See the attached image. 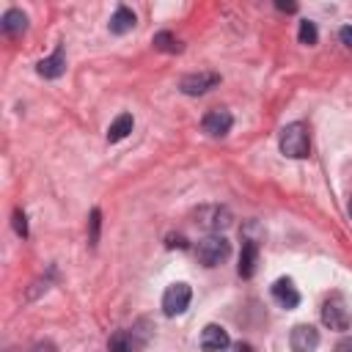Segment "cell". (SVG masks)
<instances>
[{
	"label": "cell",
	"instance_id": "obj_20",
	"mask_svg": "<svg viewBox=\"0 0 352 352\" xmlns=\"http://www.w3.org/2000/svg\"><path fill=\"white\" fill-rule=\"evenodd\" d=\"M30 352H55V344H50V341H38Z\"/></svg>",
	"mask_w": 352,
	"mask_h": 352
},
{
	"label": "cell",
	"instance_id": "obj_25",
	"mask_svg": "<svg viewBox=\"0 0 352 352\" xmlns=\"http://www.w3.org/2000/svg\"><path fill=\"white\" fill-rule=\"evenodd\" d=\"M349 217H352V198H349Z\"/></svg>",
	"mask_w": 352,
	"mask_h": 352
},
{
	"label": "cell",
	"instance_id": "obj_18",
	"mask_svg": "<svg viewBox=\"0 0 352 352\" xmlns=\"http://www.w3.org/2000/svg\"><path fill=\"white\" fill-rule=\"evenodd\" d=\"M99 217H102L99 209H94V212H91V245L99 242Z\"/></svg>",
	"mask_w": 352,
	"mask_h": 352
},
{
	"label": "cell",
	"instance_id": "obj_11",
	"mask_svg": "<svg viewBox=\"0 0 352 352\" xmlns=\"http://www.w3.org/2000/svg\"><path fill=\"white\" fill-rule=\"evenodd\" d=\"M256 264H258V245L256 242H245L242 253H239V275L242 278H253L256 275Z\"/></svg>",
	"mask_w": 352,
	"mask_h": 352
},
{
	"label": "cell",
	"instance_id": "obj_2",
	"mask_svg": "<svg viewBox=\"0 0 352 352\" xmlns=\"http://www.w3.org/2000/svg\"><path fill=\"white\" fill-rule=\"evenodd\" d=\"M228 253H231V242L226 236H220V234H212V236L201 239L198 248H195V256H198V261L204 267H217L220 261L228 258Z\"/></svg>",
	"mask_w": 352,
	"mask_h": 352
},
{
	"label": "cell",
	"instance_id": "obj_24",
	"mask_svg": "<svg viewBox=\"0 0 352 352\" xmlns=\"http://www.w3.org/2000/svg\"><path fill=\"white\" fill-rule=\"evenodd\" d=\"M336 352H352V349H346V346H341V349H336Z\"/></svg>",
	"mask_w": 352,
	"mask_h": 352
},
{
	"label": "cell",
	"instance_id": "obj_10",
	"mask_svg": "<svg viewBox=\"0 0 352 352\" xmlns=\"http://www.w3.org/2000/svg\"><path fill=\"white\" fill-rule=\"evenodd\" d=\"M36 72H38V77H44V80H58V77L66 72V55H63V47H58L50 58L38 60V63H36Z\"/></svg>",
	"mask_w": 352,
	"mask_h": 352
},
{
	"label": "cell",
	"instance_id": "obj_21",
	"mask_svg": "<svg viewBox=\"0 0 352 352\" xmlns=\"http://www.w3.org/2000/svg\"><path fill=\"white\" fill-rule=\"evenodd\" d=\"M168 248H182V250H184V248H187V239H184V236H170V239H168Z\"/></svg>",
	"mask_w": 352,
	"mask_h": 352
},
{
	"label": "cell",
	"instance_id": "obj_1",
	"mask_svg": "<svg viewBox=\"0 0 352 352\" xmlns=\"http://www.w3.org/2000/svg\"><path fill=\"white\" fill-rule=\"evenodd\" d=\"M278 146H280V154L289 157V160H302L308 157L311 151V138H308V126L302 121H292L280 129V138H278Z\"/></svg>",
	"mask_w": 352,
	"mask_h": 352
},
{
	"label": "cell",
	"instance_id": "obj_3",
	"mask_svg": "<svg viewBox=\"0 0 352 352\" xmlns=\"http://www.w3.org/2000/svg\"><path fill=\"white\" fill-rule=\"evenodd\" d=\"M190 300H192V289L187 283H182V280L179 283H170L165 289V294H162V314L165 316H179V314L187 311Z\"/></svg>",
	"mask_w": 352,
	"mask_h": 352
},
{
	"label": "cell",
	"instance_id": "obj_23",
	"mask_svg": "<svg viewBox=\"0 0 352 352\" xmlns=\"http://www.w3.org/2000/svg\"><path fill=\"white\" fill-rule=\"evenodd\" d=\"M275 6H278L280 11H297V6H294V3H280V0H278Z\"/></svg>",
	"mask_w": 352,
	"mask_h": 352
},
{
	"label": "cell",
	"instance_id": "obj_5",
	"mask_svg": "<svg viewBox=\"0 0 352 352\" xmlns=\"http://www.w3.org/2000/svg\"><path fill=\"white\" fill-rule=\"evenodd\" d=\"M217 85H220L217 72H192V74H184L182 82H179L182 94H187V96H201V94L217 88Z\"/></svg>",
	"mask_w": 352,
	"mask_h": 352
},
{
	"label": "cell",
	"instance_id": "obj_19",
	"mask_svg": "<svg viewBox=\"0 0 352 352\" xmlns=\"http://www.w3.org/2000/svg\"><path fill=\"white\" fill-rule=\"evenodd\" d=\"M338 38H341V44H344V47H349V50H352V25H344V28L338 30Z\"/></svg>",
	"mask_w": 352,
	"mask_h": 352
},
{
	"label": "cell",
	"instance_id": "obj_16",
	"mask_svg": "<svg viewBox=\"0 0 352 352\" xmlns=\"http://www.w3.org/2000/svg\"><path fill=\"white\" fill-rule=\"evenodd\" d=\"M297 36H300V44H308V47L319 41V30H316V25L311 19H302L300 22V33Z\"/></svg>",
	"mask_w": 352,
	"mask_h": 352
},
{
	"label": "cell",
	"instance_id": "obj_15",
	"mask_svg": "<svg viewBox=\"0 0 352 352\" xmlns=\"http://www.w3.org/2000/svg\"><path fill=\"white\" fill-rule=\"evenodd\" d=\"M151 44H154L157 50H162V52H179V50H182L179 38H176L170 30H160V33H154Z\"/></svg>",
	"mask_w": 352,
	"mask_h": 352
},
{
	"label": "cell",
	"instance_id": "obj_22",
	"mask_svg": "<svg viewBox=\"0 0 352 352\" xmlns=\"http://www.w3.org/2000/svg\"><path fill=\"white\" fill-rule=\"evenodd\" d=\"M231 352H253V346L248 341H236V344H231Z\"/></svg>",
	"mask_w": 352,
	"mask_h": 352
},
{
	"label": "cell",
	"instance_id": "obj_4",
	"mask_svg": "<svg viewBox=\"0 0 352 352\" xmlns=\"http://www.w3.org/2000/svg\"><path fill=\"white\" fill-rule=\"evenodd\" d=\"M322 322L330 330H346L349 327V308L341 294H330L322 305Z\"/></svg>",
	"mask_w": 352,
	"mask_h": 352
},
{
	"label": "cell",
	"instance_id": "obj_12",
	"mask_svg": "<svg viewBox=\"0 0 352 352\" xmlns=\"http://www.w3.org/2000/svg\"><path fill=\"white\" fill-rule=\"evenodd\" d=\"M132 28H135V14H132V8L118 6V8H116V14L110 16V33L124 36V33H129Z\"/></svg>",
	"mask_w": 352,
	"mask_h": 352
},
{
	"label": "cell",
	"instance_id": "obj_6",
	"mask_svg": "<svg viewBox=\"0 0 352 352\" xmlns=\"http://www.w3.org/2000/svg\"><path fill=\"white\" fill-rule=\"evenodd\" d=\"M234 126V116L226 110V107H214L209 110L204 118H201V129L209 135V138H226Z\"/></svg>",
	"mask_w": 352,
	"mask_h": 352
},
{
	"label": "cell",
	"instance_id": "obj_17",
	"mask_svg": "<svg viewBox=\"0 0 352 352\" xmlns=\"http://www.w3.org/2000/svg\"><path fill=\"white\" fill-rule=\"evenodd\" d=\"M14 231H16L19 236H28V217H25L22 209L14 212Z\"/></svg>",
	"mask_w": 352,
	"mask_h": 352
},
{
	"label": "cell",
	"instance_id": "obj_9",
	"mask_svg": "<svg viewBox=\"0 0 352 352\" xmlns=\"http://www.w3.org/2000/svg\"><path fill=\"white\" fill-rule=\"evenodd\" d=\"M272 300L280 308H297L300 305V292H297V286L289 278H278L272 283Z\"/></svg>",
	"mask_w": 352,
	"mask_h": 352
},
{
	"label": "cell",
	"instance_id": "obj_7",
	"mask_svg": "<svg viewBox=\"0 0 352 352\" xmlns=\"http://www.w3.org/2000/svg\"><path fill=\"white\" fill-rule=\"evenodd\" d=\"M289 346L294 352H314L319 346V330L314 324H294L289 333Z\"/></svg>",
	"mask_w": 352,
	"mask_h": 352
},
{
	"label": "cell",
	"instance_id": "obj_8",
	"mask_svg": "<svg viewBox=\"0 0 352 352\" xmlns=\"http://www.w3.org/2000/svg\"><path fill=\"white\" fill-rule=\"evenodd\" d=\"M231 346V338H228V330L220 327V324H206L201 330V349L204 352H223Z\"/></svg>",
	"mask_w": 352,
	"mask_h": 352
},
{
	"label": "cell",
	"instance_id": "obj_13",
	"mask_svg": "<svg viewBox=\"0 0 352 352\" xmlns=\"http://www.w3.org/2000/svg\"><path fill=\"white\" fill-rule=\"evenodd\" d=\"M132 126H135V118H132L129 113H121V116H116V121L107 126V140H110V143H118V140H124V138L132 132Z\"/></svg>",
	"mask_w": 352,
	"mask_h": 352
},
{
	"label": "cell",
	"instance_id": "obj_14",
	"mask_svg": "<svg viewBox=\"0 0 352 352\" xmlns=\"http://www.w3.org/2000/svg\"><path fill=\"white\" fill-rule=\"evenodd\" d=\"M0 28H3V33H8V36H16V33H22V30L28 28V16H25L19 8H8V11L3 14V22H0Z\"/></svg>",
	"mask_w": 352,
	"mask_h": 352
}]
</instances>
